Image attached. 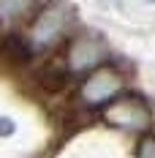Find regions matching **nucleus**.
I'll list each match as a JSON object with an SVG mask.
<instances>
[{
    "label": "nucleus",
    "mask_w": 155,
    "mask_h": 158,
    "mask_svg": "<svg viewBox=\"0 0 155 158\" xmlns=\"http://www.w3.org/2000/svg\"><path fill=\"white\" fill-rule=\"evenodd\" d=\"M27 60H30V47H27L22 38L8 35V38L0 41V63H3V65L19 68V65H25Z\"/></svg>",
    "instance_id": "39448f33"
},
{
    "label": "nucleus",
    "mask_w": 155,
    "mask_h": 158,
    "mask_svg": "<svg viewBox=\"0 0 155 158\" xmlns=\"http://www.w3.org/2000/svg\"><path fill=\"white\" fill-rule=\"evenodd\" d=\"M27 3H30V0H3V14L14 16V14H19V11H25Z\"/></svg>",
    "instance_id": "0eeeda50"
},
{
    "label": "nucleus",
    "mask_w": 155,
    "mask_h": 158,
    "mask_svg": "<svg viewBox=\"0 0 155 158\" xmlns=\"http://www.w3.org/2000/svg\"><path fill=\"white\" fill-rule=\"evenodd\" d=\"M65 79H68L65 68H60V65H49V68H44V71L38 74V85H41L47 93H57V90L65 87Z\"/></svg>",
    "instance_id": "423d86ee"
},
{
    "label": "nucleus",
    "mask_w": 155,
    "mask_h": 158,
    "mask_svg": "<svg viewBox=\"0 0 155 158\" xmlns=\"http://www.w3.org/2000/svg\"><path fill=\"white\" fill-rule=\"evenodd\" d=\"M106 120L128 131H141L150 123V112L139 98H117L106 106Z\"/></svg>",
    "instance_id": "f257e3e1"
},
{
    "label": "nucleus",
    "mask_w": 155,
    "mask_h": 158,
    "mask_svg": "<svg viewBox=\"0 0 155 158\" xmlns=\"http://www.w3.org/2000/svg\"><path fill=\"white\" fill-rule=\"evenodd\" d=\"M120 90H123L120 74L112 71V68H98V71H93V74L87 77L84 87H82V95H84L87 104H106V101H112Z\"/></svg>",
    "instance_id": "7ed1b4c3"
},
{
    "label": "nucleus",
    "mask_w": 155,
    "mask_h": 158,
    "mask_svg": "<svg viewBox=\"0 0 155 158\" xmlns=\"http://www.w3.org/2000/svg\"><path fill=\"white\" fill-rule=\"evenodd\" d=\"M68 19H71V8H68L65 3H52L47 11H41V16H38L35 25H33V38H35V44L47 47L52 41H57L60 33L65 30V25H68Z\"/></svg>",
    "instance_id": "f03ea898"
},
{
    "label": "nucleus",
    "mask_w": 155,
    "mask_h": 158,
    "mask_svg": "<svg viewBox=\"0 0 155 158\" xmlns=\"http://www.w3.org/2000/svg\"><path fill=\"white\" fill-rule=\"evenodd\" d=\"M11 123H8V120H0V134H11Z\"/></svg>",
    "instance_id": "1a4fd4ad"
},
{
    "label": "nucleus",
    "mask_w": 155,
    "mask_h": 158,
    "mask_svg": "<svg viewBox=\"0 0 155 158\" xmlns=\"http://www.w3.org/2000/svg\"><path fill=\"white\" fill-rule=\"evenodd\" d=\"M139 158H155V136H144V139H141Z\"/></svg>",
    "instance_id": "6e6552de"
},
{
    "label": "nucleus",
    "mask_w": 155,
    "mask_h": 158,
    "mask_svg": "<svg viewBox=\"0 0 155 158\" xmlns=\"http://www.w3.org/2000/svg\"><path fill=\"white\" fill-rule=\"evenodd\" d=\"M150 3H155V0H150Z\"/></svg>",
    "instance_id": "9d476101"
},
{
    "label": "nucleus",
    "mask_w": 155,
    "mask_h": 158,
    "mask_svg": "<svg viewBox=\"0 0 155 158\" xmlns=\"http://www.w3.org/2000/svg\"><path fill=\"white\" fill-rule=\"evenodd\" d=\"M101 57H104V44L101 41H95V38H79L71 47L68 63H71L74 71H87V68L101 63Z\"/></svg>",
    "instance_id": "20e7f679"
}]
</instances>
